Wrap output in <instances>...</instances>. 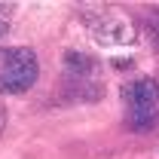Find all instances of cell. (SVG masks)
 Segmentation results:
<instances>
[{"label": "cell", "mask_w": 159, "mask_h": 159, "mask_svg": "<svg viewBox=\"0 0 159 159\" xmlns=\"http://www.w3.org/2000/svg\"><path fill=\"white\" fill-rule=\"evenodd\" d=\"M40 77L37 52L28 46H6L0 49V95H21Z\"/></svg>", "instance_id": "obj_1"}, {"label": "cell", "mask_w": 159, "mask_h": 159, "mask_svg": "<svg viewBox=\"0 0 159 159\" xmlns=\"http://www.w3.org/2000/svg\"><path fill=\"white\" fill-rule=\"evenodd\" d=\"M86 25H89L92 37L98 40V43H107V46H122V43H132V37H135L132 28L119 19V16L107 12V9H101L95 16H86Z\"/></svg>", "instance_id": "obj_2"}, {"label": "cell", "mask_w": 159, "mask_h": 159, "mask_svg": "<svg viewBox=\"0 0 159 159\" xmlns=\"http://www.w3.org/2000/svg\"><path fill=\"white\" fill-rule=\"evenodd\" d=\"M122 101H125V113H144V110H156L159 104V83L153 77H138L122 86Z\"/></svg>", "instance_id": "obj_3"}, {"label": "cell", "mask_w": 159, "mask_h": 159, "mask_svg": "<svg viewBox=\"0 0 159 159\" xmlns=\"http://www.w3.org/2000/svg\"><path fill=\"white\" fill-rule=\"evenodd\" d=\"M64 80H98V61L86 52H67L64 55Z\"/></svg>", "instance_id": "obj_4"}, {"label": "cell", "mask_w": 159, "mask_h": 159, "mask_svg": "<svg viewBox=\"0 0 159 159\" xmlns=\"http://www.w3.org/2000/svg\"><path fill=\"white\" fill-rule=\"evenodd\" d=\"M147 34H150V40L159 46V12H153V16L147 19Z\"/></svg>", "instance_id": "obj_5"}, {"label": "cell", "mask_w": 159, "mask_h": 159, "mask_svg": "<svg viewBox=\"0 0 159 159\" xmlns=\"http://www.w3.org/2000/svg\"><path fill=\"white\" fill-rule=\"evenodd\" d=\"M6 31H9V9H3V12H0V37H3Z\"/></svg>", "instance_id": "obj_6"}, {"label": "cell", "mask_w": 159, "mask_h": 159, "mask_svg": "<svg viewBox=\"0 0 159 159\" xmlns=\"http://www.w3.org/2000/svg\"><path fill=\"white\" fill-rule=\"evenodd\" d=\"M3 125H6V110L0 107V132H3Z\"/></svg>", "instance_id": "obj_7"}, {"label": "cell", "mask_w": 159, "mask_h": 159, "mask_svg": "<svg viewBox=\"0 0 159 159\" xmlns=\"http://www.w3.org/2000/svg\"><path fill=\"white\" fill-rule=\"evenodd\" d=\"M3 9H9V6H3V3H0V12H3Z\"/></svg>", "instance_id": "obj_8"}]
</instances>
